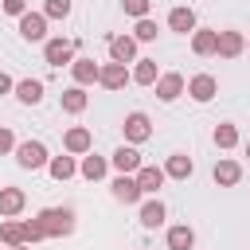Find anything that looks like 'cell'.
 Wrapping results in <instances>:
<instances>
[{
  "instance_id": "1",
  "label": "cell",
  "mask_w": 250,
  "mask_h": 250,
  "mask_svg": "<svg viewBox=\"0 0 250 250\" xmlns=\"http://www.w3.org/2000/svg\"><path fill=\"white\" fill-rule=\"evenodd\" d=\"M35 219H39V227H43L47 238H62V234L74 230V211H70V207H47V211H39Z\"/></svg>"
},
{
  "instance_id": "2",
  "label": "cell",
  "mask_w": 250,
  "mask_h": 250,
  "mask_svg": "<svg viewBox=\"0 0 250 250\" xmlns=\"http://www.w3.org/2000/svg\"><path fill=\"white\" fill-rule=\"evenodd\" d=\"M47 160H51V156H47V145H43V141H23V145H16V164H20V168H31V172H35V168H43Z\"/></svg>"
},
{
  "instance_id": "3",
  "label": "cell",
  "mask_w": 250,
  "mask_h": 250,
  "mask_svg": "<svg viewBox=\"0 0 250 250\" xmlns=\"http://www.w3.org/2000/svg\"><path fill=\"white\" fill-rule=\"evenodd\" d=\"M133 180H137L141 195H156V191H160V184H164L168 176H164V168H156V164H141V168L133 172Z\"/></svg>"
},
{
  "instance_id": "4",
  "label": "cell",
  "mask_w": 250,
  "mask_h": 250,
  "mask_svg": "<svg viewBox=\"0 0 250 250\" xmlns=\"http://www.w3.org/2000/svg\"><path fill=\"white\" fill-rule=\"evenodd\" d=\"M20 35H23L27 43H39V39L47 35V16H43V12H23V16H20Z\"/></svg>"
},
{
  "instance_id": "5",
  "label": "cell",
  "mask_w": 250,
  "mask_h": 250,
  "mask_svg": "<svg viewBox=\"0 0 250 250\" xmlns=\"http://www.w3.org/2000/svg\"><path fill=\"white\" fill-rule=\"evenodd\" d=\"M109 62H137V39L133 35H113L109 39Z\"/></svg>"
},
{
  "instance_id": "6",
  "label": "cell",
  "mask_w": 250,
  "mask_h": 250,
  "mask_svg": "<svg viewBox=\"0 0 250 250\" xmlns=\"http://www.w3.org/2000/svg\"><path fill=\"white\" fill-rule=\"evenodd\" d=\"M43 59H47L51 66H66V62H74V43H66V39H47V43H43Z\"/></svg>"
},
{
  "instance_id": "7",
  "label": "cell",
  "mask_w": 250,
  "mask_h": 250,
  "mask_svg": "<svg viewBox=\"0 0 250 250\" xmlns=\"http://www.w3.org/2000/svg\"><path fill=\"white\" fill-rule=\"evenodd\" d=\"M180 94H184V74L168 70V74L156 78V98H160V102H176Z\"/></svg>"
},
{
  "instance_id": "8",
  "label": "cell",
  "mask_w": 250,
  "mask_h": 250,
  "mask_svg": "<svg viewBox=\"0 0 250 250\" xmlns=\"http://www.w3.org/2000/svg\"><path fill=\"white\" fill-rule=\"evenodd\" d=\"M121 129H125V141H133V145H141V141H148V137H152V125H148V117H145V113H129Z\"/></svg>"
},
{
  "instance_id": "9",
  "label": "cell",
  "mask_w": 250,
  "mask_h": 250,
  "mask_svg": "<svg viewBox=\"0 0 250 250\" xmlns=\"http://www.w3.org/2000/svg\"><path fill=\"white\" fill-rule=\"evenodd\" d=\"M242 51H246L242 31H219V47H215V55H223V59H238Z\"/></svg>"
},
{
  "instance_id": "10",
  "label": "cell",
  "mask_w": 250,
  "mask_h": 250,
  "mask_svg": "<svg viewBox=\"0 0 250 250\" xmlns=\"http://www.w3.org/2000/svg\"><path fill=\"white\" fill-rule=\"evenodd\" d=\"M109 164H113L121 176H129V172H137V168H141V152H137L133 145H121V148L109 156Z\"/></svg>"
},
{
  "instance_id": "11",
  "label": "cell",
  "mask_w": 250,
  "mask_h": 250,
  "mask_svg": "<svg viewBox=\"0 0 250 250\" xmlns=\"http://www.w3.org/2000/svg\"><path fill=\"white\" fill-rule=\"evenodd\" d=\"M109 188H113V199H117V203H125V207H129V203H141V188H137V180H133V176H117Z\"/></svg>"
},
{
  "instance_id": "12",
  "label": "cell",
  "mask_w": 250,
  "mask_h": 250,
  "mask_svg": "<svg viewBox=\"0 0 250 250\" xmlns=\"http://www.w3.org/2000/svg\"><path fill=\"white\" fill-rule=\"evenodd\" d=\"M23 203H27V195H23L20 188H0V219L20 215V211H23Z\"/></svg>"
},
{
  "instance_id": "13",
  "label": "cell",
  "mask_w": 250,
  "mask_h": 250,
  "mask_svg": "<svg viewBox=\"0 0 250 250\" xmlns=\"http://www.w3.org/2000/svg\"><path fill=\"white\" fill-rule=\"evenodd\" d=\"M70 74H74V86H90V82H98L102 66H98L94 59H74V62H70Z\"/></svg>"
},
{
  "instance_id": "14",
  "label": "cell",
  "mask_w": 250,
  "mask_h": 250,
  "mask_svg": "<svg viewBox=\"0 0 250 250\" xmlns=\"http://www.w3.org/2000/svg\"><path fill=\"white\" fill-rule=\"evenodd\" d=\"M188 94H191L195 102H211V98L219 94V82H215L211 74H195V78L188 82Z\"/></svg>"
},
{
  "instance_id": "15",
  "label": "cell",
  "mask_w": 250,
  "mask_h": 250,
  "mask_svg": "<svg viewBox=\"0 0 250 250\" xmlns=\"http://www.w3.org/2000/svg\"><path fill=\"white\" fill-rule=\"evenodd\" d=\"M62 145H66V152H70V156H86V152H90V145H94V137H90V129L74 125V129L66 133V141H62Z\"/></svg>"
},
{
  "instance_id": "16",
  "label": "cell",
  "mask_w": 250,
  "mask_h": 250,
  "mask_svg": "<svg viewBox=\"0 0 250 250\" xmlns=\"http://www.w3.org/2000/svg\"><path fill=\"white\" fill-rule=\"evenodd\" d=\"M211 176H215V184H219V188H234V184L242 180V164H238V160H219Z\"/></svg>"
},
{
  "instance_id": "17",
  "label": "cell",
  "mask_w": 250,
  "mask_h": 250,
  "mask_svg": "<svg viewBox=\"0 0 250 250\" xmlns=\"http://www.w3.org/2000/svg\"><path fill=\"white\" fill-rule=\"evenodd\" d=\"M215 47H219V31H211V27H195L191 31V51L195 55H215Z\"/></svg>"
},
{
  "instance_id": "18",
  "label": "cell",
  "mask_w": 250,
  "mask_h": 250,
  "mask_svg": "<svg viewBox=\"0 0 250 250\" xmlns=\"http://www.w3.org/2000/svg\"><path fill=\"white\" fill-rule=\"evenodd\" d=\"M156 78H160V70H156V59H137V66H133L129 82H137V86H156Z\"/></svg>"
},
{
  "instance_id": "19",
  "label": "cell",
  "mask_w": 250,
  "mask_h": 250,
  "mask_svg": "<svg viewBox=\"0 0 250 250\" xmlns=\"http://www.w3.org/2000/svg\"><path fill=\"white\" fill-rule=\"evenodd\" d=\"M98 82H102L105 90H121V86L129 82V70H125L121 62H105V66H102V74H98Z\"/></svg>"
},
{
  "instance_id": "20",
  "label": "cell",
  "mask_w": 250,
  "mask_h": 250,
  "mask_svg": "<svg viewBox=\"0 0 250 250\" xmlns=\"http://www.w3.org/2000/svg\"><path fill=\"white\" fill-rule=\"evenodd\" d=\"M16 98H20L23 105H39V102H43V82H39V78H23V82H16Z\"/></svg>"
},
{
  "instance_id": "21",
  "label": "cell",
  "mask_w": 250,
  "mask_h": 250,
  "mask_svg": "<svg viewBox=\"0 0 250 250\" xmlns=\"http://www.w3.org/2000/svg\"><path fill=\"white\" fill-rule=\"evenodd\" d=\"M168 27L180 31V35L195 31V12H191V8H172V12H168Z\"/></svg>"
},
{
  "instance_id": "22",
  "label": "cell",
  "mask_w": 250,
  "mask_h": 250,
  "mask_svg": "<svg viewBox=\"0 0 250 250\" xmlns=\"http://www.w3.org/2000/svg\"><path fill=\"white\" fill-rule=\"evenodd\" d=\"M78 172H82L86 180H102V176L109 172V160H105V156H94V152H86V156H82V164H78Z\"/></svg>"
},
{
  "instance_id": "23",
  "label": "cell",
  "mask_w": 250,
  "mask_h": 250,
  "mask_svg": "<svg viewBox=\"0 0 250 250\" xmlns=\"http://www.w3.org/2000/svg\"><path fill=\"white\" fill-rule=\"evenodd\" d=\"M191 156H184V152H172L168 156V164H164V176H172V180H188L191 176Z\"/></svg>"
},
{
  "instance_id": "24",
  "label": "cell",
  "mask_w": 250,
  "mask_h": 250,
  "mask_svg": "<svg viewBox=\"0 0 250 250\" xmlns=\"http://www.w3.org/2000/svg\"><path fill=\"white\" fill-rule=\"evenodd\" d=\"M47 172L62 184V180H70V176L78 172V164H74V156H51V160H47Z\"/></svg>"
},
{
  "instance_id": "25",
  "label": "cell",
  "mask_w": 250,
  "mask_h": 250,
  "mask_svg": "<svg viewBox=\"0 0 250 250\" xmlns=\"http://www.w3.org/2000/svg\"><path fill=\"white\" fill-rule=\"evenodd\" d=\"M160 223H164V203H160V199H148V203L141 207V227L156 230Z\"/></svg>"
},
{
  "instance_id": "26",
  "label": "cell",
  "mask_w": 250,
  "mask_h": 250,
  "mask_svg": "<svg viewBox=\"0 0 250 250\" xmlns=\"http://www.w3.org/2000/svg\"><path fill=\"white\" fill-rule=\"evenodd\" d=\"M195 246V230L191 227H172L168 230V250H191Z\"/></svg>"
},
{
  "instance_id": "27",
  "label": "cell",
  "mask_w": 250,
  "mask_h": 250,
  "mask_svg": "<svg viewBox=\"0 0 250 250\" xmlns=\"http://www.w3.org/2000/svg\"><path fill=\"white\" fill-rule=\"evenodd\" d=\"M86 102H90V98H86V90H82V86L62 90V109H66V113H82V109H86Z\"/></svg>"
},
{
  "instance_id": "28",
  "label": "cell",
  "mask_w": 250,
  "mask_h": 250,
  "mask_svg": "<svg viewBox=\"0 0 250 250\" xmlns=\"http://www.w3.org/2000/svg\"><path fill=\"white\" fill-rule=\"evenodd\" d=\"M0 238H4L8 246H23V223H16V219L0 223Z\"/></svg>"
},
{
  "instance_id": "29",
  "label": "cell",
  "mask_w": 250,
  "mask_h": 250,
  "mask_svg": "<svg viewBox=\"0 0 250 250\" xmlns=\"http://www.w3.org/2000/svg\"><path fill=\"white\" fill-rule=\"evenodd\" d=\"M215 145H219V148H234V145H238V129L227 125V121L215 125Z\"/></svg>"
},
{
  "instance_id": "30",
  "label": "cell",
  "mask_w": 250,
  "mask_h": 250,
  "mask_svg": "<svg viewBox=\"0 0 250 250\" xmlns=\"http://www.w3.org/2000/svg\"><path fill=\"white\" fill-rule=\"evenodd\" d=\"M43 16L47 20H66L70 16V0H47L43 4Z\"/></svg>"
},
{
  "instance_id": "31",
  "label": "cell",
  "mask_w": 250,
  "mask_h": 250,
  "mask_svg": "<svg viewBox=\"0 0 250 250\" xmlns=\"http://www.w3.org/2000/svg\"><path fill=\"white\" fill-rule=\"evenodd\" d=\"M133 39H137V43H152V39H156V23H152L148 16H145V20H137V31H133Z\"/></svg>"
},
{
  "instance_id": "32",
  "label": "cell",
  "mask_w": 250,
  "mask_h": 250,
  "mask_svg": "<svg viewBox=\"0 0 250 250\" xmlns=\"http://www.w3.org/2000/svg\"><path fill=\"white\" fill-rule=\"evenodd\" d=\"M39 238H47L43 227H39V219H27V223H23V246H31V242H39Z\"/></svg>"
},
{
  "instance_id": "33",
  "label": "cell",
  "mask_w": 250,
  "mask_h": 250,
  "mask_svg": "<svg viewBox=\"0 0 250 250\" xmlns=\"http://www.w3.org/2000/svg\"><path fill=\"white\" fill-rule=\"evenodd\" d=\"M148 4H152V0H125V12L137 16V20H145V16H148Z\"/></svg>"
},
{
  "instance_id": "34",
  "label": "cell",
  "mask_w": 250,
  "mask_h": 250,
  "mask_svg": "<svg viewBox=\"0 0 250 250\" xmlns=\"http://www.w3.org/2000/svg\"><path fill=\"white\" fill-rule=\"evenodd\" d=\"M12 148H16V137H12V129H8V125H0V156H4V152H12Z\"/></svg>"
},
{
  "instance_id": "35",
  "label": "cell",
  "mask_w": 250,
  "mask_h": 250,
  "mask_svg": "<svg viewBox=\"0 0 250 250\" xmlns=\"http://www.w3.org/2000/svg\"><path fill=\"white\" fill-rule=\"evenodd\" d=\"M4 12L8 16H23L27 12V0H4Z\"/></svg>"
},
{
  "instance_id": "36",
  "label": "cell",
  "mask_w": 250,
  "mask_h": 250,
  "mask_svg": "<svg viewBox=\"0 0 250 250\" xmlns=\"http://www.w3.org/2000/svg\"><path fill=\"white\" fill-rule=\"evenodd\" d=\"M8 90H16V82H12V78L0 70V94H8Z\"/></svg>"
},
{
  "instance_id": "37",
  "label": "cell",
  "mask_w": 250,
  "mask_h": 250,
  "mask_svg": "<svg viewBox=\"0 0 250 250\" xmlns=\"http://www.w3.org/2000/svg\"><path fill=\"white\" fill-rule=\"evenodd\" d=\"M12 250H31V246H12Z\"/></svg>"
},
{
  "instance_id": "38",
  "label": "cell",
  "mask_w": 250,
  "mask_h": 250,
  "mask_svg": "<svg viewBox=\"0 0 250 250\" xmlns=\"http://www.w3.org/2000/svg\"><path fill=\"white\" fill-rule=\"evenodd\" d=\"M246 152H250V145H246Z\"/></svg>"
}]
</instances>
